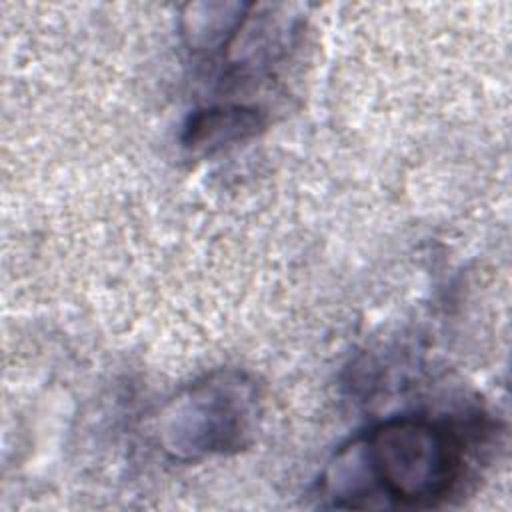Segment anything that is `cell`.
Wrapping results in <instances>:
<instances>
[{
    "mask_svg": "<svg viewBox=\"0 0 512 512\" xmlns=\"http://www.w3.org/2000/svg\"><path fill=\"white\" fill-rule=\"evenodd\" d=\"M462 440L440 424L394 418L374 426L352 448L366 476L402 506H434L464 474Z\"/></svg>",
    "mask_w": 512,
    "mask_h": 512,
    "instance_id": "6da1fadb",
    "label": "cell"
},
{
    "mask_svg": "<svg viewBox=\"0 0 512 512\" xmlns=\"http://www.w3.org/2000/svg\"><path fill=\"white\" fill-rule=\"evenodd\" d=\"M260 126V116L246 108H214L198 112L186 128V144L192 148H220L248 134Z\"/></svg>",
    "mask_w": 512,
    "mask_h": 512,
    "instance_id": "7a4b0ae2",
    "label": "cell"
}]
</instances>
